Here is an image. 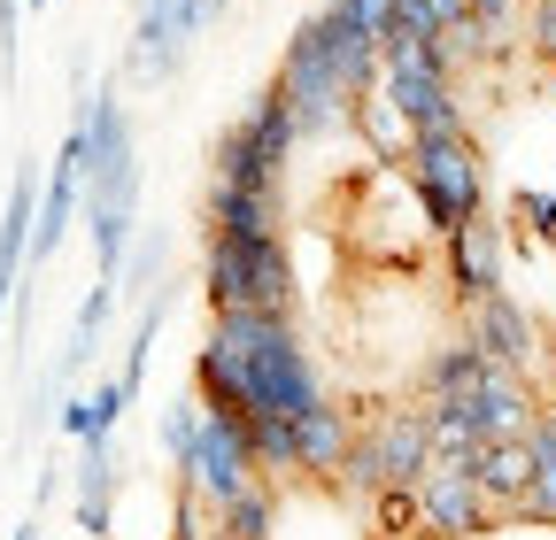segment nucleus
I'll return each mask as SVG.
<instances>
[{
	"label": "nucleus",
	"mask_w": 556,
	"mask_h": 540,
	"mask_svg": "<svg viewBox=\"0 0 556 540\" xmlns=\"http://www.w3.org/2000/svg\"><path fill=\"white\" fill-rule=\"evenodd\" d=\"M193 394L217 417H302L309 401H325V371L302 340L294 317L270 309H232L208 317V340L193 348Z\"/></svg>",
	"instance_id": "obj_1"
},
{
	"label": "nucleus",
	"mask_w": 556,
	"mask_h": 540,
	"mask_svg": "<svg viewBox=\"0 0 556 540\" xmlns=\"http://www.w3.org/2000/svg\"><path fill=\"white\" fill-rule=\"evenodd\" d=\"M201 301L208 317H232V309H270V317H294L302 279H294V247L287 232H201Z\"/></svg>",
	"instance_id": "obj_2"
},
{
	"label": "nucleus",
	"mask_w": 556,
	"mask_h": 540,
	"mask_svg": "<svg viewBox=\"0 0 556 540\" xmlns=\"http://www.w3.org/2000/svg\"><path fill=\"white\" fill-rule=\"evenodd\" d=\"M402 185L417 193V217H426L433 240H456L464 224L486 217V155L464 131H409V155H402Z\"/></svg>",
	"instance_id": "obj_3"
},
{
	"label": "nucleus",
	"mask_w": 556,
	"mask_h": 540,
	"mask_svg": "<svg viewBox=\"0 0 556 540\" xmlns=\"http://www.w3.org/2000/svg\"><path fill=\"white\" fill-rule=\"evenodd\" d=\"M302 147V131H294V101L287 86H263L225 131H217V147H208V178H225V185H255V193H287V163Z\"/></svg>",
	"instance_id": "obj_4"
},
{
	"label": "nucleus",
	"mask_w": 556,
	"mask_h": 540,
	"mask_svg": "<svg viewBox=\"0 0 556 540\" xmlns=\"http://www.w3.org/2000/svg\"><path fill=\"white\" fill-rule=\"evenodd\" d=\"M433 471V433H426V401H402V410H379L371 425H356V448L340 463V494L371 502L379 487H417Z\"/></svg>",
	"instance_id": "obj_5"
},
{
	"label": "nucleus",
	"mask_w": 556,
	"mask_h": 540,
	"mask_svg": "<svg viewBox=\"0 0 556 540\" xmlns=\"http://www.w3.org/2000/svg\"><path fill=\"white\" fill-rule=\"evenodd\" d=\"M278 86L294 101L302 140H332V131H348V116H356V93H348L340 62H332V39H325V16H302L294 39L278 47Z\"/></svg>",
	"instance_id": "obj_6"
},
{
	"label": "nucleus",
	"mask_w": 556,
	"mask_h": 540,
	"mask_svg": "<svg viewBox=\"0 0 556 540\" xmlns=\"http://www.w3.org/2000/svg\"><path fill=\"white\" fill-rule=\"evenodd\" d=\"M379 93L394 101V116H402L409 131H464L456 62L441 54V39H426V47H387V54H379Z\"/></svg>",
	"instance_id": "obj_7"
},
{
	"label": "nucleus",
	"mask_w": 556,
	"mask_h": 540,
	"mask_svg": "<svg viewBox=\"0 0 556 540\" xmlns=\"http://www.w3.org/2000/svg\"><path fill=\"white\" fill-rule=\"evenodd\" d=\"M263 471H255V448H248V417H217V410H201V433L178 463V494H193L201 510H225L240 487H255Z\"/></svg>",
	"instance_id": "obj_8"
},
{
	"label": "nucleus",
	"mask_w": 556,
	"mask_h": 540,
	"mask_svg": "<svg viewBox=\"0 0 556 540\" xmlns=\"http://www.w3.org/2000/svg\"><path fill=\"white\" fill-rule=\"evenodd\" d=\"M495 532V502L479 494L471 455H433L417 479V540H486Z\"/></svg>",
	"instance_id": "obj_9"
},
{
	"label": "nucleus",
	"mask_w": 556,
	"mask_h": 540,
	"mask_svg": "<svg viewBox=\"0 0 556 540\" xmlns=\"http://www.w3.org/2000/svg\"><path fill=\"white\" fill-rule=\"evenodd\" d=\"M116 494H124V455H116V433L78 440V463H70V517H78V532H86V540H109V532H116Z\"/></svg>",
	"instance_id": "obj_10"
},
{
	"label": "nucleus",
	"mask_w": 556,
	"mask_h": 540,
	"mask_svg": "<svg viewBox=\"0 0 556 540\" xmlns=\"http://www.w3.org/2000/svg\"><path fill=\"white\" fill-rule=\"evenodd\" d=\"M456 410H464V425L479 433V440H518V433H533V417H541V394H533V378L526 371H486L471 394H448Z\"/></svg>",
	"instance_id": "obj_11"
},
{
	"label": "nucleus",
	"mask_w": 556,
	"mask_h": 540,
	"mask_svg": "<svg viewBox=\"0 0 556 540\" xmlns=\"http://www.w3.org/2000/svg\"><path fill=\"white\" fill-rule=\"evenodd\" d=\"M464 340H479V356L503 363V371H533V363H541V324L526 317V301H518L510 286L464 309Z\"/></svg>",
	"instance_id": "obj_12"
},
{
	"label": "nucleus",
	"mask_w": 556,
	"mask_h": 540,
	"mask_svg": "<svg viewBox=\"0 0 556 540\" xmlns=\"http://www.w3.org/2000/svg\"><path fill=\"white\" fill-rule=\"evenodd\" d=\"M503 255H510V224H495V217H479V224H464L456 240H441L448 301L471 309V301H486V294H503Z\"/></svg>",
	"instance_id": "obj_13"
},
{
	"label": "nucleus",
	"mask_w": 556,
	"mask_h": 540,
	"mask_svg": "<svg viewBox=\"0 0 556 540\" xmlns=\"http://www.w3.org/2000/svg\"><path fill=\"white\" fill-rule=\"evenodd\" d=\"M348 448H356V410L348 401H309V410L294 417V479H340V463H348Z\"/></svg>",
	"instance_id": "obj_14"
},
{
	"label": "nucleus",
	"mask_w": 556,
	"mask_h": 540,
	"mask_svg": "<svg viewBox=\"0 0 556 540\" xmlns=\"http://www.w3.org/2000/svg\"><path fill=\"white\" fill-rule=\"evenodd\" d=\"M201 232H232V240L287 232V193H255V185L208 178V193H201Z\"/></svg>",
	"instance_id": "obj_15"
},
{
	"label": "nucleus",
	"mask_w": 556,
	"mask_h": 540,
	"mask_svg": "<svg viewBox=\"0 0 556 540\" xmlns=\"http://www.w3.org/2000/svg\"><path fill=\"white\" fill-rule=\"evenodd\" d=\"M471 479H479L486 502H495V517H510L526 502V487H533V440L526 433L518 440H479L471 448Z\"/></svg>",
	"instance_id": "obj_16"
},
{
	"label": "nucleus",
	"mask_w": 556,
	"mask_h": 540,
	"mask_svg": "<svg viewBox=\"0 0 556 540\" xmlns=\"http://www.w3.org/2000/svg\"><path fill=\"white\" fill-rule=\"evenodd\" d=\"M486 371H495V363L479 356V340H464V332H456V340L426 348V363H417V401H448V394H471Z\"/></svg>",
	"instance_id": "obj_17"
},
{
	"label": "nucleus",
	"mask_w": 556,
	"mask_h": 540,
	"mask_svg": "<svg viewBox=\"0 0 556 540\" xmlns=\"http://www.w3.org/2000/svg\"><path fill=\"white\" fill-rule=\"evenodd\" d=\"M208 532H217V540H270L278 532V479H255L225 510H208Z\"/></svg>",
	"instance_id": "obj_18"
},
{
	"label": "nucleus",
	"mask_w": 556,
	"mask_h": 540,
	"mask_svg": "<svg viewBox=\"0 0 556 540\" xmlns=\"http://www.w3.org/2000/svg\"><path fill=\"white\" fill-rule=\"evenodd\" d=\"M526 440H533V487H526V502H518L510 517H518V525L556 532V433L533 417V433H526Z\"/></svg>",
	"instance_id": "obj_19"
},
{
	"label": "nucleus",
	"mask_w": 556,
	"mask_h": 540,
	"mask_svg": "<svg viewBox=\"0 0 556 540\" xmlns=\"http://www.w3.org/2000/svg\"><path fill=\"white\" fill-rule=\"evenodd\" d=\"M348 131H364L371 155H379L387 170H402V155H409V124L394 116V101H387V93H364V101H356V116H348Z\"/></svg>",
	"instance_id": "obj_20"
},
{
	"label": "nucleus",
	"mask_w": 556,
	"mask_h": 540,
	"mask_svg": "<svg viewBox=\"0 0 556 540\" xmlns=\"http://www.w3.org/2000/svg\"><path fill=\"white\" fill-rule=\"evenodd\" d=\"M163 262H170V232H131V255H124V279H116V301L139 294L148 301L163 286Z\"/></svg>",
	"instance_id": "obj_21"
},
{
	"label": "nucleus",
	"mask_w": 556,
	"mask_h": 540,
	"mask_svg": "<svg viewBox=\"0 0 556 540\" xmlns=\"http://www.w3.org/2000/svg\"><path fill=\"white\" fill-rule=\"evenodd\" d=\"M510 224H526L533 247H556V185H518L510 193Z\"/></svg>",
	"instance_id": "obj_22"
},
{
	"label": "nucleus",
	"mask_w": 556,
	"mask_h": 540,
	"mask_svg": "<svg viewBox=\"0 0 556 540\" xmlns=\"http://www.w3.org/2000/svg\"><path fill=\"white\" fill-rule=\"evenodd\" d=\"M155 433H163V455H170V471H178V463H186V448H193V433H201V394H193V386L163 410V425H155Z\"/></svg>",
	"instance_id": "obj_23"
},
{
	"label": "nucleus",
	"mask_w": 556,
	"mask_h": 540,
	"mask_svg": "<svg viewBox=\"0 0 556 540\" xmlns=\"http://www.w3.org/2000/svg\"><path fill=\"white\" fill-rule=\"evenodd\" d=\"M371 517L387 540H417V487H379L371 494Z\"/></svg>",
	"instance_id": "obj_24"
},
{
	"label": "nucleus",
	"mask_w": 556,
	"mask_h": 540,
	"mask_svg": "<svg viewBox=\"0 0 556 540\" xmlns=\"http://www.w3.org/2000/svg\"><path fill=\"white\" fill-rule=\"evenodd\" d=\"M124 410H131V394H124V378L109 371V378L86 394V417H93V433H116V425H124ZM93 433H86V440H93Z\"/></svg>",
	"instance_id": "obj_25"
},
{
	"label": "nucleus",
	"mask_w": 556,
	"mask_h": 540,
	"mask_svg": "<svg viewBox=\"0 0 556 540\" xmlns=\"http://www.w3.org/2000/svg\"><path fill=\"white\" fill-rule=\"evenodd\" d=\"M526 39H533V54L556 70V0H533V16H526Z\"/></svg>",
	"instance_id": "obj_26"
},
{
	"label": "nucleus",
	"mask_w": 556,
	"mask_h": 540,
	"mask_svg": "<svg viewBox=\"0 0 556 540\" xmlns=\"http://www.w3.org/2000/svg\"><path fill=\"white\" fill-rule=\"evenodd\" d=\"M16 31H24V0H0V78H16V47H24Z\"/></svg>",
	"instance_id": "obj_27"
},
{
	"label": "nucleus",
	"mask_w": 556,
	"mask_h": 540,
	"mask_svg": "<svg viewBox=\"0 0 556 540\" xmlns=\"http://www.w3.org/2000/svg\"><path fill=\"white\" fill-rule=\"evenodd\" d=\"M332 9H340V16H356L371 39H387V24H394V0H332Z\"/></svg>",
	"instance_id": "obj_28"
},
{
	"label": "nucleus",
	"mask_w": 556,
	"mask_h": 540,
	"mask_svg": "<svg viewBox=\"0 0 556 540\" xmlns=\"http://www.w3.org/2000/svg\"><path fill=\"white\" fill-rule=\"evenodd\" d=\"M526 9V0H471V16H486V24H510Z\"/></svg>",
	"instance_id": "obj_29"
},
{
	"label": "nucleus",
	"mask_w": 556,
	"mask_h": 540,
	"mask_svg": "<svg viewBox=\"0 0 556 540\" xmlns=\"http://www.w3.org/2000/svg\"><path fill=\"white\" fill-rule=\"evenodd\" d=\"M54 494H62V471H54V463H47V471H39V487H31V502H39V510H47V502H54Z\"/></svg>",
	"instance_id": "obj_30"
},
{
	"label": "nucleus",
	"mask_w": 556,
	"mask_h": 540,
	"mask_svg": "<svg viewBox=\"0 0 556 540\" xmlns=\"http://www.w3.org/2000/svg\"><path fill=\"white\" fill-rule=\"evenodd\" d=\"M9 540H39V517H24V525H16V532H9Z\"/></svg>",
	"instance_id": "obj_31"
},
{
	"label": "nucleus",
	"mask_w": 556,
	"mask_h": 540,
	"mask_svg": "<svg viewBox=\"0 0 556 540\" xmlns=\"http://www.w3.org/2000/svg\"><path fill=\"white\" fill-rule=\"evenodd\" d=\"M541 425H548V433H556V394H548V401H541Z\"/></svg>",
	"instance_id": "obj_32"
},
{
	"label": "nucleus",
	"mask_w": 556,
	"mask_h": 540,
	"mask_svg": "<svg viewBox=\"0 0 556 540\" xmlns=\"http://www.w3.org/2000/svg\"><path fill=\"white\" fill-rule=\"evenodd\" d=\"M24 9H54V0H24Z\"/></svg>",
	"instance_id": "obj_33"
},
{
	"label": "nucleus",
	"mask_w": 556,
	"mask_h": 540,
	"mask_svg": "<svg viewBox=\"0 0 556 540\" xmlns=\"http://www.w3.org/2000/svg\"><path fill=\"white\" fill-rule=\"evenodd\" d=\"M371 540H387V532H371Z\"/></svg>",
	"instance_id": "obj_34"
},
{
	"label": "nucleus",
	"mask_w": 556,
	"mask_h": 540,
	"mask_svg": "<svg viewBox=\"0 0 556 540\" xmlns=\"http://www.w3.org/2000/svg\"><path fill=\"white\" fill-rule=\"evenodd\" d=\"M526 9H533V0H526Z\"/></svg>",
	"instance_id": "obj_35"
}]
</instances>
